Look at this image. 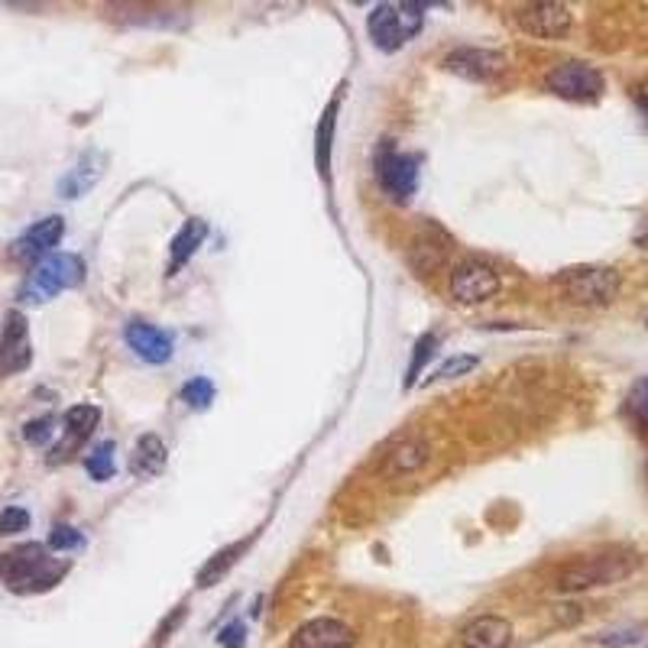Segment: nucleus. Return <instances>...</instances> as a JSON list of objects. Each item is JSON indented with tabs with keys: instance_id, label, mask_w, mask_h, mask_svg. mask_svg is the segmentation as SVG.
Listing matches in <instances>:
<instances>
[{
	"instance_id": "obj_20",
	"label": "nucleus",
	"mask_w": 648,
	"mask_h": 648,
	"mask_svg": "<svg viewBox=\"0 0 648 648\" xmlns=\"http://www.w3.org/2000/svg\"><path fill=\"white\" fill-rule=\"evenodd\" d=\"M101 162H104V157L101 153H85L82 157V162L62 178V185H59V191L65 195V198H82L98 178H101Z\"/></svg>"
},
{
	"instance_id": "obj_19",
	"label": "nucleus",
	"mask_w": 648,
	"mask_h": 648,
	"mask_svg": "<svg viewBox=\"0 0 648 648\" xmlns=\"http://www.w3.org/2000/svg\"><path fill=\"white\" fill-rule=\"evenodd\" d=\"M247 545H250V538H240V541H234V545L214 551V554L201 564V571L195 574V584H198V587H214V584H221L224 574H227V571L240 561V554L247 551Z\"/></svg>"
},
{
	"instance_id": "obj_10",
	"label": "nucleus",
	"mask_w": 648,
	"mask_h": 648,
	"mask_svg": "<svg viewBox=\"0 0 648 648\" xmlns=\"http://www.w3.org/2000/svg\"><path fill=\"white\" fill-rule=\"evenodd\" d=\"M33 363V344H29V327L20 312H10L3 322V337H0V370L3 373H23Z\"/></svg>"
},
{
	"instance_id": "obj_29",
	"label": "nucleus",
	"mask_w": 648,
	"mask_h": 648,
	"mask_svg": "<svg viewBox=\"0 0 648 648\" xmlns=\"http://www.w3.org/2000/svg\"><path fill=\"white\" fill-rule=\"evenodd\" d=\"M29 525V512L23 506H7L0 512V535H16V532H26Z\"/></svg>"
},
{
	"instance_id": "obj_11",
	"label": "nucleus",
	"mask_w": 648,
	"mask_h": 648,
	"mask_svg": "<svg viewBox=\"0 0 648 648\" xmlns=\"http://www.w3.org/2000/svg\"><path fill=\"white\" fill-rule=\"evenodd\" d=\"M353 630L340 620H331V616H319V620H309L296 630L289 648H353Z\"/></svg>"
},
{
	"instance_id": "obj_7",
	"label": "nucleus",
	"mask_w": 648,
	"mask_h": 648,
	"mask_svg": "<svg viewBox=\"0 0 648 648\" xmlns=\"http://www.w3.org/2000/svg\"><path fill=\"white\" fill-rule=\"evenodd\" d=\"M451 299L461 306H481L499 292V276L484 260H461L451 270Z\"/></svg>"
},
{
	"instance_id": "obj_1",
	"label": "nucleus",
	"mask_w": 648,
	"mask_h": 648,
	"mask_svg": "<svg viewBox=\"0 0 648 648\" xmlns=\"http://www.w3.org/2000/svg\"><path fill=\"white\" fill-rule=\"evenodd\" d=\"M68 571H72V561L68 558H52L49 548H42L39 541L20 545V548L0 554V581L13 594L52 590Z\"/></svg>"
},
{
	"instance_id": "obj_21",
	"label": "nucleus",
	"mask_w": 648,
	"mask_h": 648,
	"mask_svg": "<svg viewBox=\"0 0 648 648\" xmlns=\"http://www.w3.org/2000/svg\"><path fill=\"white\" fill-rule=\"evenodd\" d=\"M98 422H101V409H98V406H72V409L65 412V432L72 435L68 448H75L78 441H85V438L95 432Z\"/></svg>"
},
{
	"instance_id": "obj_17",
	"label": "nucleus",
	"mask_w": 648,
	"mask_h": 648,
	"mask_svg": "<svg viewBox=\"0 0 648 648\" xmlns=\"http://www.w3.org/2000/svg\"><path fill=\"white\" fill-rule=\"evenodd\" d=\"M204 237H208V224L201 221V217H188L185 224H182V230L172 237V244H169V266H165V276H175L195 253H198V247L204 244Z\"/></svg>"
},
{
	"instance_id": "obj_27",
	"label": "nucleus",
	"mask_w": 648,
	"mask_h": 648,
	"mask_svg": "<svg viewBox=\"0 0 648 648\" xmlns=\"http://www.w3.org/2000/svg\"><path fill=\"white\" fill-rule=\"evenodd\" d=\"M82 545H85V538H82V532L72 528V525H55V528L49 532V548H52V551H78Z\"/></svg>"
},
{
	"instance_id": "obj_3",
	"label": "nucleus",
	"mask_w": 648,
	"mask_h": 648,
	"mask_svg": "<svg viewBox=\"0 0 648 648\" xmlns=\"http://www.w3.org/2000/svg\"><path fill=\"white\" fill-rule=\"evenodd\" d=\"M82 279H85V263L75 253H52V257H46L33 266V273L26 276V283L20 289V299L42 306L52 296L82 286Z\"/></svg>"
},
{
	"instance_id": "obj_28",
	"label": "nucleus",
	"mask_w": 648,
	"mask_h": 648,
	"mask_svg": "<svg viewBox=\"0 0 648 648\" xmlns=\"http://www.w3.org/2000/svg\"><path fill=\"white\" fill-rule=\"evenodd\" d=\"M52 425H55V419H52V415L33 419V422H26L23 438H26L29 445H36V448H42V445H49V441H52V432H55Z\"/></svg>"
},
{
	"instance_id": "obj_26",
	"label": "nucleus",
	"mask_w": 648,
	"mask_h": 648,
	"mask_svg": "<svg viewBox=\"0 0 648 648\" xmlns=\"http://www.w3.org/2000/svg\"><path fill=\"white\" fill-rule=\"evenodd\" d=\"M481 366V357H474V353H461V357H451V360H445L438 370H435V383H441V379H458V376H468L471 370H477Z\"/></svg>"
},
{
	"instance_id": "obj_16",
	"label": "nucleus",
	"mask_w": 648,
	"mask_h": 648,
	"mask_svg": "<svg viewBox=\"0 0 648 648\" xmlns=\"http://www.w3.org/2000/svg\"><path fill=\"white\" fill-rule=\"evenodd\" d=\"M509 643H512V626L502 616H477L461 633V648H506Z\"/></svg>"
},
{
	"instance_id": "obj_14",
	"label": "nucleus",
	"mask_w": 648,
	"mask_h": 648,
	"mask_svg": "<svg viewBox=\"0 0 648 648\" xmlns=\"http://www.w3.org/2000/svg\"><path fill=\"white\" fill-rule=\"evenodd\" d=\"M62 234H65V221L59 214L42 217L16 240L13 257H20V260H46V257H52V247H59Z\"/></svg>"
},
{
	"instance_id": "obj_5",
	"label": "nucleus",
	"mask_w": 648,
	"mask_h": 648,
	"mask_svg": "<svg viewBox=\"0 0 648 648\" xmlns=\"http://www.w3.org/2000/svg\"><path fill=\"white\" fill-rule=\"evenodd\" d=\"M554 283L574 306H610L620 292V273L610 266H574Z\"/></svg>"
},
{
	"instance_id": "obj_9",
	"label": "nucleus",
	"mask_w": 648,
	"mask_h": 648,
	"mask_svg": "<svg viewBox=\"0 0 648 648\" xmlns=\"http://www.w3.org/2000/svg\"><path fill=\"white\" fill-rule=\"evenodd\" d=\"M515 20L535 39H558L571 29V10L564 3H551V0L522 7Z\"/></svg>"
},
{
	"instance_id": "obj_8",
	"label": "nucleus",
	"mask_w": 648,
	"mask_h": 648,
	"mask_svg": "<svg viewBox=\"0 0 648 648\" xmlns=\"http://www.w3.org/2000/svg\"><path fill=\"white\" fill-rule=\"evenodd\" d=\"M376 175H379L383 191L392 201H409L419 188V160L409 153H399L392 147H383L379 162H376Z\"/></svg>"
},
{
	"instance_id": "obj_13",
	"label": "nucleus",
	"mask_w": 648,
	"mask_h": 648,
	"mask_svg": "<svg viewBox=\"0 0 648 648\" xmlns=\"http://www.w3.org/2000/svg\"><path fill=\"white\" fill-rule=\"evenodd\" d=\"M451 247H454L451 237H448L438 224H425V227L415 234L409 257H412V263H415L419 273H435V270H441V266L448 263Z\"/></svg>"
},
{
	"instance_id": "obj_12",
	"label": "nucleus",
	"mask_w": 648,
	"mask_h": 648,
	"mask_svg": "<svg viewBox=\"0 0 648 648\" xmlns=\"http://www.w3.org/2000/svg\"><path fill=\"white\" fill-rule=\"evenodd\" d=\"M124 337H127L130 350H134L140 360H147V363H169L172 353H175L172 334L157 327V324L130 322L127 324V331H124Z\"/></svg>"
},
{
	"instance_id": "obj_32",
	"label": "nucleus",
	"mask_w": 648,
	"mask_h": 648,
	"mask_svg": "<svg viewBox=\"0 0 648 648\" xmlns=\"http://www.w3.org/2000/svg\"><path fill=\"white\" fill-rule=\"evenodd\" d=\"M600 643H603V646H613V648L633 646V643H639V633H607Z\"/></svg>"
},
{
	"instance_id": "obj_6",
	"label": "nucleus",
	"mask_w": 648,
	"mask_h": 648,
	"mask_svg": "<svg viewBox=\"0 0 648 648\" xmlns=\"http://www.w3.org/2000/svg\"><path fill=\"white\" fill-rule=\"evenodd\" d=\"M548 91L564 98V101H577V104H590L600 101L603 95V75L587 65V62H561L548 72L545 78Z\"/></svg>"
},
{
	"instance_id": "obj_31",
	"label": "nucleus",
	"mask_w": 648,
	"mask_h": 648,
	"mask_svg": "<svg viewBox=\"0 0 648 648\" xmlns=\"http://www.w3.org/2000/svg\"><path fill=\"white\" fill-rule=\"evenodd\" d=\"M217 643L224 648H244L247 643V626L244 623H230V626H224L221 630V636H217Z\"/></svg>"
},
{
	"instance_id": "obj_22",
	"label": "nucleus",
	"mask_w": 648,
	"mask_h": 648,
	"mask_svg": "<svg viewBox=\"0 0 648 648\" xmlns=\"http://www.w3.org/2000/svg\"><path fill=\"white\" fill-rule=\"evenodd\" d=\"M425 461H428V448L422 441H406L402 448H396L389 454V471L392 474H409V471L422 468Z\"/></svg>"
},
{
	"instance_id": "obj_25",
	"label": "nucleus",
	"mask_w": 648,
	"mask_h": 648,
	"mask_svg": "<svg viewBox=\"0 0 648 648\" xmlns=\"http://www.w3.org/2000/svg\"><path fill=\"white\" fill-rule=\"evenodd\" d=\"M182 399L191 406V409H208L214 402V383L208 376H195L191 383L182 386Z\"/></svg>"
},
{
	"instance_id": "obj_18",
	"label": "nucleus",
	"mask_w": 648,
	"mask_h": 648,
	"mask_svg": "<svg viewBox=\"0 0 648 648\" xmlns=\"http://www.w3.org/2000/svg\"><path fill=\"white\" fill-rule=\"evenodd\" d=\"M165 458H169V451H165L160 435H144V438L137 441L134 454H130V474L140 477V481H150V477L162 474Z\"/></svg>"
},
{
	"instance_id": "obj_33",
	"label": "nucleus",
	"mask_w": 648,
	"mask_h": 648,
	"mask_svg": "<svg viewBox=\"0 0 648 648\" xmlns=\"http://www.w3.org/2000/svg\"><path fill=\"white\" fill-rule=\"evenodd\" d=\"M643 104H646V111H648V101H643Z\"/></svg>"
},
{
	"instance_id": "obj_30",
	"label": "nucleus",
	"mask_w": 648,
	"mask_h": 648,
	"mask_svg": "<svg viewBox=\"0 0 648 648\" xmlns=\"http://www.w3.org/2000/svg\"><path fill=\"white\" fill-rule=\"evenodd\" d=\"M630 409L636 412L639 422H646L648 425V376L643 383H636V389H633V396H630Z\"/></svg>"
},
{
	"instance_id": "obj_2",
	"label": "nucleus",
	"mask_w": 648,
	"mask_h": 648,
	"mask_svg": "<svg viewBox=\"0 0 648 648\" xmlns=\"http://www.w3.org/2000/svg\"><path fill=\"white\" fill-rule=\"evenodd\" d=\"M639 568V554L636 551H607V554H594L584 561L568 564L558 574V590L561 594H577V590H590V587H607L616 584L623 577H630Z\"/></svg>"
},
{
	"instance_id": "obj_23",
	"label": "nucleus",
	"mask_w": 648,
	"mask_h": 648,
	"mask_svg": "<svg viewBox=\"0 0 648 648\" xmlns=\"http://www.w3.org/2000/svg\"><path fill=\"white\" fill-rule=\"evenodd\" d=\"M85 471L91 474V481L104 484L114 477V441H101L88 458H85Z\"/></svg>"
},
{
	"instance_id": "obj_24",
	"label": "nucleus",
	"mask_w": 648,
	"mask_h": 648,
	"mask_svg": "<svg viewBox=\"0 0 648 648\" xmlns=\"http://www.w3.org/2000/svg\"><path fill=\"white\" fill-rule=\"evenodd\" d=\"M435 347H438V337H435V334H422V337H419L415 353H412V363H409V373H406V379H402V389H412V386L419 383V376H422L428 357L435 353Z\"/></svg>"
},
{
	"instance_id": "obj_15",
	"label": "nucleus",
	"mask_w": 648,
	"mask_h": 648,
	"mask_svg": "<svg viewBox=\"0 0 648 648\" xmlns=\"http://www.w3.org/2000/svg\"><path fill=\"white\" fill-rule=\"evenodd\" d=\"M445 65L461 75V78H471V82H493L496 75H502L506 68V59L493 49H458L445 59Z\"/></svg>"
},
{
	"instance_id": "obj_4",
	"label": "nucleus",
	"mask_w": 648,
	"mask_h": 648,
	"mask_svg": "<svg viewBox=\"0 0 648 648\" xmlns=\"http://www.w3.org/2000/svg\"><path fill=\"white\" fill-rule=\"evenodd\" d=\"M422 10H425V3H379V7H373L366 29H370V39L376 42V49L396 52L412 36H419V29L425 23Z\"/></svg>"
}]
</instances>
